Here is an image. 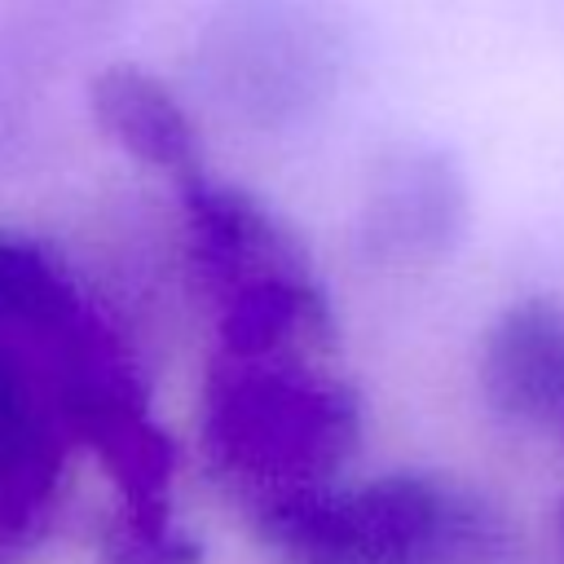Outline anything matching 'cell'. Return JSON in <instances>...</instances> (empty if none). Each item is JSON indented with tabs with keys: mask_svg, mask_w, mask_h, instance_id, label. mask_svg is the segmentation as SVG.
<instances>
[{
	"mask_svg": "<svg viewBox=\"0 0 564 564\" xmlns=\"http://www.w3.org/2000/svg\"><path fill=\"white\" fill-rule=\"evenodd\" d=\"M278 564H516L498 502L445 471L335 480L260 507Z\"/></svg>",
	"mask_w": 564,
	"mask_h": 564,
	"instance_id": "6da1fadb",
	"label": "cell"
},
{
	"mask_svg": "<svg viewBox=\"0 0 564 564\" xmlns=\"http://www.w3.org/2000/svg\"><path fill=\"white\" fill-rule=\"evenodd\" d=\"M203 449L256 507L344 480L361 397L322 357H220L203 388Z\"/></svg>",
	"mask_w": 564,
	"mask_h": 564,
	"instance_id": "7a4b0ae2",
	"label": "cell"
},
{
	"mask_svg": "<svg viewBox=\"0 0 564 564\" xmlns=\"http://www.w3.org/2000/svg\"><path fill=\"white\" fill-rule=\"evenodd\" d=\"M471 225L463 163L436 141H392L375 154L357 203V251L375 269L414 273L449 260Z\"/></svg>",
	"mask_w": 564,
	"mask_h": 564,
	"instance_id": "3957f363",
	"label": "cell"
},
{
	"mask_svg": "<svg viewBox=\"0 0 564 564\" xmlns=\"http://www.w3.org/2000/svg\"><path fill=\"white\" fill-rule=\"evenodd\" d=\"M476 392L494 419L564 449V304L555 295H520L494 313L476 344Z\"/></svg>",
	"mask_w": 564,
	"mask_h": 564,
	"instance_id": "277c9868",
	"label": "cell"
},
{
	"mask_svg": "<svg viewBox=\"0 0 564 564\" xmlns=\"http://www.w3.org/2000/svg\"><path fill=\"white\" fill-rule=\"evenodd\" d=\"M70 432L40 379L0 348V551H18L44 533Z\"/></svg>",
	"mask_w": 564,
	"mask_h": 564,
	"instance_id": "5b68a950",
	"label": "cell"
},
{
	"mask_svg": "<svg viewBox=\"0 0 564 564\" xmlns=\"http://www.w3.org/2000/svg\"><path fill=\"white\" fill-rule=\"evenodd\" d=\"M181 207H185V234H189V260L203 286L225 300L229 291L260 282L269 273L308 269V256L300 238L247 189L229 181H212L203 172L181 181Z\"/></svg>",
	"mask_w": 564,
	"mask_h": 564,
	"instance_id": "8992f818",
	"label": "cell"
},
{
	"mask_svg": "<svg viewBox=\"0 0 564 564\" xmlns=\"http://www.w3.org/2000/svg\"><path fill=\"white\" fill-rule=\"evenodd\" d=\"M220 357H322L335 344V313L313 269L269 273L220 300Z\"/></svg>",
	"mask_w": 564,
	"mask_h": 564,
	"instance_id": "52a82bcc",
	"label": "cell"
},
{
	"mask_svg": "<svg viewBox=\"0 0 564 564\" xmlns=\"http://www.w3.org/2000/svg\"><path fill=\"white\" fill-rule=\"evenodd\" d=\"M93 119L101 123L106 137H115L132 159L163 167L172 176H194L198 172V132L181 97L145 66L119 62L106 66L93 88Z\"/></svg>",
	"mask_w": 564,
	"mask_h": 564,
	"instance_id": "ba28073f",
	"label": "cell"
},
{
	"mask_svg": "<svg viewBox=\"0 0 564 564\" xmlns=\"http://www.w3.org/2000/svg\"><path fill=\"white\" fill-rule=\"evenodd\" d=\"M198 542L172 520L167 502H123L101 542V564H198Z\"/></svg>",
	"mask_w": 564,
	"mask_h": 564,
	"instance_id": "9c48e42d",
	"label": "cell"
},
{
	"mask_svg": "<svg viewBox=\"0 0 564 564\" xmlns=\"http://www.w3.org/2000/svg\"><path fill=\"white\" fill-rule=\"evenodd\" d=\"M555 529H560V542H564V502H560V516H555Z\"/></svg>",
	"mask_w": 564,
	"mask_h": 564,
	"instance_id": "30bf717a",
	"label": "cell"
}]
</instances>
